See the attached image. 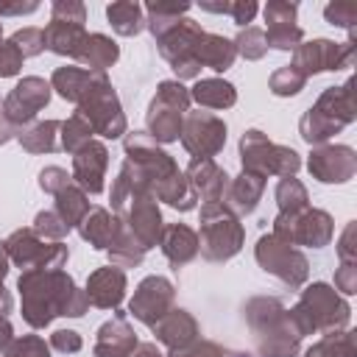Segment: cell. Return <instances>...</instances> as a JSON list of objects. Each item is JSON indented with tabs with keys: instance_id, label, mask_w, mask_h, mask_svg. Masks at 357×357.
<instances>
[{
	"instance_id": "obj_1",
	"label": "cell",
	"mask_w": 357,
	"mask_h": 357,
	"mask_svg": "<svg viewBox=\"0 0 357 357\" xmlns=\"http://www.w3.org/2000/svg\"><path fill=\"white\" fill-rule=\"evenodd\" d=\"M123 151V165L128 167L134 181L142 184L156 201H165L178 212L195 209V195L184 178V170H178L176 159L165 148H159V142L151 139L148 131H126Z\"/></svg>"
},
{
	"instance_id": "obj_2",
	"label": "cell",
	"mask_w": 357,
	"mask_h": 357,
	"mask_svg": "<svg viewBox=\"0 0 357 357\" xmlns=\"http://www.w3.org/2000/svg\"><path fill=\"white\" fill-rule=\"evenodd\" d=\"M22 318L31 329L50 326L53 318H81L89 310V298L78 290L75 279L64 268H36L22 271L17 279Z\"/></svg>"
},
{
	"instance_id": "obj_3",
	"label": "cell",
	"mask_w": 357,
	"mask_h": 357,
	"mask_svg": "<svg viewBox=\"0 0 357 357\" xmlns=\"http://www.w3.org/2000/svg\"><path fill=\"white\" fill-rule=\"evenodd\" d=\"M112 215L120 220V226L126 231H131L137 237V243L145 251L159 245V237L165 229L159 201L142 184L134 181V176L128 173L126 165H120L117 178L112 184Z\"/></svg>"
},
{
	"instance_id": "obj_4",
	"label": "cell",
	"mask_w": 357,
	"mask_h": 357,
	"mask_svg": "<svg viewBox=\"0 0 357 357\" xmlns=\"http://www.w3.org/2000/svg\"><path fill=\"white\" fill-rule=\"evenodd\" d=\"M245 324L254 335L259 357H298L301 332L290 318V310L276 296H254L243 307Z\"/></svg>"
},
{
	"instance_id": "obj_5",
	"label": "cell",
	"mask_w": 357,
	"mask_h": 357,
	"mask_svg": "<svg viewBox=\"0 0 357 357\" xmlns=\"http://www.w3.org/2000/svg\"><path fill=\"white\" fill-rule=\"evenodd\" d=\"M290 318L301 335H335L349 329L351 307L332 284L312 282L301 290L296 307L290 310Z\"/></svg>"
},
{
	"instance_id": "obj_6",
	"label": "cell",
	"mask_w": 357,
	"mask_h": 357,
	"mask_svg": "<svg viewBox=\"0 0 357 357\" xmlns=\"http://www.w3.org/2000/svg\"><path fill=\"white\" fill-rule=\"evenodd\" d=\"M354 81L346 78L340 86H326L318 100L301 114L298 120V134L307 145H326L335 134H340L349 123H354L357 109H354V95H351Z\"/></svg>"
},
{
	"instance_id": "obj_7",
	"label": "cell",
	"mask_w": 357,
	"mask_h": 357,
	"mask_svg": "<svg viewBox=\"0 0 357 357\" xmlns=\"http://www.w3.org/2000/svg\"><path fill=\"white\" fill-rule=\"evenodd\" d=\"M198 254L209 262H229L240 254L245 231L240 218H234L223 204H204L198 220Z\"/></svg>"
},
{
	"instance_id": "obj_8",
	"label": "cell",
	"mask_w": 357,
	"mask_h": 357,
	"mask_svg": "<svg viewBox=\"0 0 357 357\" xmlns=\"http://www.w3.org/2000/svg\"><path fill=\"white\" fill-rule=\"evenodd\" d=\"M75 106H78L75 112L103 139H117L128 128L126 114H123V106H120V98H117V89L112 86V81H109L106 73H95L92 75L89 86L84 89V95H81V100Z\"/></svg>"
},
{
	"instance_id": "obj_9",
	"label": "cell",
	"mask_w": 357,
	"mask_h": 357,
	"mask_svg": "<svg viewBox=\"0 0 357 357\" xmlns=\"http://www.w3.org/2000/svg\"><path fill=\"white\" fill-rule=\"evenodd\" d=\"M240 165L245 173H257L262 178H268V176L284 178V176L298 173L301 156L293 148L268 139V134H262L259 128H248L240 137Z\"/></svg>"
},
{
	"instance_id": "obj_10",
	"label": "cell",
	"mask_w": 357,
	"mask_h": 357,
	"mask_svg": "<svg viewBox=\"0 0 357 357\" xmlns=\"http://www.w3.org/2000/svg\"><path fill=\"white\" fill-rule=\"evenodd\" d=\"M190 103H192L190 89L181 81H176V78L162 81L156 86V95L148 103V112H145V126H148L151 139H156L159 145L176 142L181 134L184 114L190 112Z\"/></svg>"
},
{
	"instance_id": "obj_11",
	"label": "cell",
	"mask_w": 357,
	"mask_h": 357,
	"mask_svg": "<svg viewBox=\"0 0 357 357\" xmlns=\"http://www.w3.org/2000/svg\"><path fill=\"white\" fill-rule=\"evenodd\" d=\"M204 33V28L190 20V17H178L167 31H162L156 36V47H159V56L170 64L176 81H190V78H198L201 75V64L195 61V42L198 36Z\"/></svg>"
},
{
	"instance_id": "obj_12",
	"label": "cell",
	"mask_w": 357,
	"mask_h": 357,
	"mask_svg": "<svg viewBox=\"0 0 357 357\" xmlns=\"http://www.w3.org/2000/svg\"><path fill=\"white\" fill-rule=\"evenodd\" d=\"M6 254L11 259V265H17L20 271H36V268H64L70 259V248L64 243H50L42 240L31 226L25 229H14L6 240Z\"/></svg>"
},
{
	"instance_id": "obj_13",
	"label": "cell",
	"mask_w": 357,
	"mask_h": 357,
	"mask_svg": "<svg viewBox=\"0 0 357 357\" xmlns=\"http://www.w3.org/2000/svg\"><path fill=\"white\" fill-rule=\"evenodd\" d=\"M254 257H257V265L265 271V273H271V276H276L282 284H287V287H304V282H307V276H310V262H307V257L296 248V245H290V243H284V240H279V237H273V234H262L259 240H257V245H254Z\"/></svg>"
},
{
	"instance_id": "obj_14",
	"label": "cell",
	"mask_w": 357,
	"mask_h": 357,
	"mask_svg": "<svg viewBox=\"0 0 357 357\" xmlns=\"http://www.w3.org/2000/svg\"><path fill=\"white\" fill-rule=\"evenodd\" d=\"M354 45H357L354 31H349V39L346 42H332V39L301 42L293 50V61L290 64L304 78H312L318 73H337V70L351 67V61H354Z\"/></svg>"
},
{
	"instance_id": "obj_15",
	"label": "cell",
	"mask_w": 357,
	"mask_h": 357,
	"mask_svg": "<svg viewBox=\"0 0 357 357\" xmlns=\"http://www.w3.org/2000/svg\"><path fill=\"white\" fill-rule=\"evenodd\" d=\"M273 237L290 243V245H307V248H324L329 245L335 234V220L324 209H301L296 215H276L273 218Z\"/></svg>"
},
{
	"instance_id": "obj_16",
	"label": "cell",
	"mask_w": 357,
	"mask_h": 357,
	"mask_svg": "<svg viewBox=\"0 0 357 357\" xmlns=\"http://www.w3.org/2000/svg\"><path fill=\"white\" fill-rule=\"evenodd\" d=\"M226 123L212 112H187L181 123V145L192 159H212L226 145Z\"/></svg>"
},
{
	"instance_id": "obj_17",
	"label": "cell",
	"mask_w": 357,
	"mask_h": 357,
	"mask_svg": "<svg viewBox=\"0 0 357 357\" xmlns=\"http://www.w3.org/2000/svg\"><path fill=\"white\" fill-rule=\"evenodd\" d=\"M173 304H176V287H173V282L167 276L153 273V276H145L137 284V290H134V296L128 301V312L139 324H145V326L153 329L173 310Z\"/></svg>"
},
{
	"instance_id": "obj_18",
	"label": "cell",
	"mask_w": 357,
	"mask_h": 357,
	"mask_svg": "<svg viewBox=\"0 0 357 357\" xmlns=\"http://www.w3.org/2000/svg\"><path fill=\"white\" fill-rule=\"evenodd\" d=\"M50 81L39 75H25L14 84V89L3 98V114L17 126L25 128L33 123V117L50 103Z\"/></svg>"
},
{
	"instance_id": "obj_19",
	"label": "cell",
	"mask_w": 357,
	"mask_h": 357,
	"mask_svg": "<svg viewBox=\"0 0 357 357\" xmlns=\"http://www.w3.org/2000/svg\"><path fill=\"white\" fill-rule=\"evenodd\" d=\"M307 170L321 184H346L357 173V153L351 145H315Z\"/></svg>"
},
{
	"instance_id": "obj_20",
	"label": "cell",
	"mask_w": 357,
	"mask_h": 357,
	"mask_svg": "<svg viewBox=\"0 0 357 357\" xmlns=\"http://www.w3.org/2000/svg\"><path fill=\"white\" fill-rule=\"evenodd\" d=\"M265 22H268V33H265V42L268 47L273 50H296L301 42H304V33L296 22L298 17V6L296 3H287V0H271L265 8Z\"/></svg>"
},
{
	"instance_id": "obj_21",
	"label": "cell",
	"mask_w": 357,
	"mask_h": 357,
	"mask_svg": "<svg viewBox=\"0 0 357 357\" xmlns=\"http://www.w3.org/2000/svg\"><path fill=\"white\" fill-rule=\"evenodd\" d=\"M106 167H109V151L100 139L92 137L84 148H78L73 153V173L70 176L86 195H98V192H103Z\"/></svg>"
},
{
	"instance_id": "obj_22",
	"label": "cell",
	"mask_w": 357,
	"mask_h": 357,
	"mask_svg": "<svg viewBox=\"0 0 357 357\" xmlns=\"http://www.w3.org/2000/svg\"><path fill=\"white\" fill-rule=\"evenodd\" d=\"M184 178H187L195 201H201V204H220L226 195V187L231 181V176L215 159H192L184 170Z\"/></svg>"
},
{
	"instance_id": "obj_23",
	"label": "cell",
	"mask_w": 357,
	"mask_h": 357,
	"mask_svg": "<svg viewBox=\"0 0 357 357\" xmlns=\"http://www.w3.org/2000/svg\"><path fill=\"white\" fill-rule=\"evenodd\" d=\"M137 346H139V340H137V332L128 324L126 312L114 310V315L98 326L92 354L95 357H131L137 351Z\"/></svg>"
},
{
	"instance_id": "obj_24",
	"label": "cell",
	"mask_w": 357,
	"mask_h": 357,
	"mask_svg": "<svg viewBox=\"0 0 357 357\" xmlns=\"http://www.w3.org/2000/svg\"><path fill=\"white\" fill-rule=\"evenodd\" d=\"M126 287H128L126 271L117 265H103L89 273L84 293H86L89 304L98 310H120V304L126 298Z\"/></svg>"
},
{
	"instance_id": "obj_25",
	"label": "cell",
	"mask_w": 357,
	"mask_h": 357,
	"mask_svg": "<svg viewBox=\"0 0 357 357\" xmlns=\"http://www.w3.org/2000/svg\"><path fill=\"white\" fill-rule=\"evenodd\" d=\"M265 181H268V178H262V176H257V173L240 170V176H234V178L229 181L226 195H223L220 204H223L234 218H245V215H251V212L259 206L262 192H265Z\"/></svg>"
},
{
	"instance_id": "obj_26",
	"label": "cell",
	"mask_w": 357,
	"mask_h": 357,
	"mask_svg": "<svg viewBox=\"0 0 357 357\" xmlns=\"http://www.w3.org/2000/svg\"><path fill=\"white\" fill-rule=\"evenodd\" d=\"M159 248L173 268H184L198 257V234L187 223H167L162 229Z\"/></svg>"
},
{
	"instance_id": "obj_27",
	"label": "cell",
	"mask_w": 357,
	"mask_h": 357,
	"mask_svg": "<svg viewBox=\"0 0 357 357\" xmlns=\"http://www.w3.org/2000/svg\"><path fill=\"white\" fill-rule=\"evenodd\" d=\"M153 335L162 346L167 349H178V346H187L192 343L195 337H201V326L198 321L192 318V312L181 310V307H173L156 326H153Z\"/></svg>"
},
{
	"instance_id": "obj_28",
	"label": "cell",
	"mask_w": 357,
	"mask_h": 357,
	"mask_svg": "<svg viewBox=\"0 0 357 357\" xmlns=\"http://www.w3.org/2000/svg\"><path fill=\"white\" fill-rule=\"evenodd\" d=\"M195 61L201 64V70L204 67H209V70H215V73H226L231 64H234V59H237V50H234V42L231 39H226V36H220V33H209V31H204L201 36H198V42H195Z\"/></svg>"
},
{
	"instance_id": "obj_29",
	"label": "cell",
	"mask_w": 357,
	"mask_h": 357,
	"mask_svg": "<svg viewBox=\"0 0 357 357\" xmlns=\"http://www.w3.org/2000/svg\"><path fill=\"white\" fill-rule=\"evenodd\" d=\"M78 234L98 251H109L117 229H120V220L106 209V206H89V212L84 215V220L75 226Z\"/></svg>"
},
{
	"instance_id": "obj_30",
	"label": "cell",
	"mask_w": 357,
	"mask_h": 357,
	"mask_svg": "<svg viewBox=\"0 0 357 357\" xmlns=\"http://www.w3.org/2000/svg\"><path fill=\"white\" fill-rule=\"evenodd\" d=\"M117 59H120V47L106 33H86V39L75 56V61L92 73H106Z\"/></svg>"
},
{
	"instance_id": "obj_31",
	"label": "cell",
	"mask_w": 357,
	"mask_h": 357,
	"mask_svg": "<svg viewBox=\"0 0 357 357\" xmlns=\"http://www.w3.org/2000/svg\"><path fill=\"white\" fill-rule=\"evenodd\" d=\"M86 39V28L78 22H61V20H50L45 28V50L56 53V56H67L75 59L81 45Z\"/></svg>"
},
{
	"instance_id": "obj_32",
	"label": "cell",
	"mask_w": 357,
	"mask_h": 357,
	"mask_svg": "<svg viewBox=\"0 0 357 357\" xmlns=\"http://www.w3.org/2000/svg\"><path fill=\"white\" fill-rule=\"evenodd\" d=\"M190 100L204 109H231L237 103V89L223 78H198L190 89Z\"/></svg>"
},
{
	"instance_id": "obj_33",
	"label": "cell",
	"mask_w": 357,
	"mask_h": 357,
	"mask_svg": "<svg viewBox=\"0 0 357 357\" xmlns=\"http://www.w3.org/2000/svg\"><path fill=\"white\" fill-rule=\"evenodd\" d=\"M59 126H61V120H33L31 126L20 128L17 142L28 153H53V151H61L59 148Z\"/></svg>"
},
{
	"instance_id": "obj_34",
	"label": "cell",
	"mask_w": 357,
	"mask_h": 357,
	"mask_svg": "<svg viewBox=\"0 0 357 357\" xmlns=\"http://www.w3.org/2000/svg\"><path fill=\"white\" fill-rule=\"evenodd\" d=\"M192 6L187 3V0H148L145 6H142V11H145V28L151 31V36L156 39L162 31H167L178 17H187V11H190Z\"/></svg>"
},
{
	"instance_id": "obj_35",
	"label": "cell",
	"mask_w": 357,
	"mask_h": 357,
	"mask_svg": "<svg viewBox=\"0 0 357 357\" xmlns=\"http://www.w3.org/2000/svg\"><path fill=\"white\" fill-rule=\"evenodd\" d=\"M92 70H84L78 64H64V67H56L53 75H50V89L59 92V98L70 100V103H78L84 89L89 86L92 81Z\"/></svg>"
},
{
	"instance_id": "obj_36",
	"label": "cell",
	"mask_w": 357,
	"mask_h": 357,
	"mask_svg": "<svg viewBox=\"0 0 357 357\" xmlns=\"http://www.w3.org/2000/svg\"><path fill=\"white\" fill-rule=\"evenodd\" d=\"M106 17L114 33L120 36H137L145 28V11L134 0H117L106 6Z\"/></svg>"
},
{
	"instance_id": "obj_37",
	"label": "cell",
	"mask_w": 357,
	"mask_h": 357,
	"mask_svg": "<svg viewBox=\"0 0 357 357\" xmlns=\"http://www.w3.org/2000/svg\"><path fill=\"white\" fill-rule=\"evenodd\" d=\"M53 198H56V206H53V209H56V215L70 226V231H73V229L84 220V215L89 212V195H86L75 181L67 184L64 190H59Z\"/></svg>"
},
{
	"instance_id": "obj_38",
	"label": "cell",
	"mask_w": 357,
	"mask_h": 357,
	"mask_svg": "<svg viewBox=\"0 0 357 357\" xmlns=\"http://www.w3.org/2000/svg\"><path fill=\"white\" fill-rule=\"evenodd\" d=\"M106 254H109V265H117V268H137L145 259V248L123 226L117 229V234H114V240H112Z\"/></svg>"
},
{
	"instance_id": "obj_39",
	"label": "cell",
	"mask_w": 357,
	"mask_h": 357,
	"mask_svg": "<svg viewBox=\"0 0 357 357\" xmlns=\"http://www.w3.org/2000/svg\"><path fill=\"white\" fill-rule=\"evenodd\" d=\"M354 329H343L335 335H324L321 340H315L304 357H357L354 351Z\"/></svg>"
},
{
	"instance_id": "obj_40",
	"label": "cell",
	"mask_w": 357,
	"mask_h": 357,
	"mask_svg": "<svg viewBox=\"0 0 357 357\" xmlns=\"http://www.w3.org/2000/svg\"><path fill=\"white\" fill-rule=\"evenodd\" d=\"M276 206L282 215H296L310 206V192L296 176H284L276 184Z\"/></svg>"
},
{
	"instance_id": "obj_41",
	"label": "cell",
	"mask_w": 357,
	"mask_h": 357,
	"mask_svg": "<svg viewBox=\"0 0 357 357\" xmlns=\"http://www.w3.org/2000/svg\"><path fill=\"white\" fill-rule=\"evenodd\" d=\"M92 126L78 114V112H73L67 120H61V126H59V148L61 151H67L70 156L78 151V148H84L89 139H92Z\"/></svg>"
},
{
	"instance_id": "obj_42",
	"label": "cell",
	"mask_w": 357,
	"mask_h": 357,
	"mask_svg": "<svg viewBox=\"0 0 357 357\" xmlns=\"http://www.w3.org/2000/svg\"><path fill=\"white\" fill-rule=\"evenodd\" d=\"M234 50L237 56H243L245 61H259L268 53V42H265V31L257 25H245L240 28V33L234 36Z\"/></svg>"
},
{
	"instance_id": "obj_43",
	"label": "cell",
	"mask_w": 357,
	"mask_h": 357,
	"mask_svg": "<svg viewBox=\"0 0 357 357\" xmlns=\"http://www.w3.org/2000/svg\"><path fill=\"white\" fill-rule=\"evenodd\" d=\"M307 78L293 67V64H284L279 70H273V75L268 78V89L276 95V98H293L304 89Z\"/></svg>"
},
{
	"instance_id": "obj_44",
	"label": "cell",
	"mask_w": 357,
	"mask_h": 357,
	"mask_svg": "<svg viewBox=\"0 0 357 357\" xmlns=\"http://www.w3.org/2000/svg\"><path fill=\"white\" fill-rule=\"evenodd\" d=\"M31 229H33L42 240H50V243H64V237L70 234V226L56 215V209H42V212H36Z\"/></svg>"
},
{
	"instance_id": "obj_45",
	"label": "cell",
	"mask_w": 357,
	"mask_h": 357,
	"mask_svg": "<svg viewBox=\"0 0 357 357\" xmlns=\"http://www.w3.org/2000/svg\"><path fill=\"white\" fill-rule=\"evenodd\" d=\"M0 357H50V346L39 335H22V337H14L0 351Z\"/></svg>"
},
{
	"instance_id": "obj_46",
	"label": "cell",
	"mask_w": 357,
	"mask_h": 357,
	"mask_svg": "<svg viewBox=\"0 0 357 357\" xmlns=\"http://www.w3.org/2000/svg\"><path fill=\"white\" fill-rule=\"evenodd\" d=\"M324 17L335 28L354 31V25H357V3H351V0H335V3H329L324 8Z\"/></svg>"
},
{
	"instance_id": "obj_47",
	"label": "cell",
	"mask_w": 357,
	"mask_h": 357,
	"mask_svg": "<svg viewBox=\"0 0 357 357\" xmlns=\"http://www.w3.org/2000/svg\"><path fill=\"white\" fill-rule=\"evenodd\" d=\"M165 357H229V351L223 346H218L215 340H204V337H195L192 343L187 346H178V349H167Z\"/></svg>"
},
{
	"instance_id": "obj_48",
	"label": "cell",
	"mask_w": 357,
	"mask_h": 357,
	"mask_svg": "<svg viewBox=\"0 0 357 357\" xmlns=\"http://www.w3.org/2000/svg\"><path fill=\"white\" fill-rule=\"evenodd\" d=\"M11 42L20 47V53L28 59V56H39L42 50H45V31L42 28H20V31H14V36H11Z\"/></svg>"
},
{
	"instance_id": "obj_49",
	"label": "cell",
	"mask_w": 357,
	"mask_h": 357,
	"mask_svg": "<svg viewBox=\"0 0 357 357\" xmlns=\"http://www.w3.org/2000/svg\"><path fill=\"white\" fill-rule=\"evenodd\" d=\"M67 184H73V176H70L64 167H59V165H47V167L39 170V190H42V192L56 195V192L64 190Z\"/></svg>"
},
{
	"instance_id": "obj_50",
	"label": "cell",
	"mask_w": 357,
	"mask_h": 357,
	"mask_svg": "<svg viewBox=\"0 0 357 357\" xmlns=\"http://www.w3.org/2000/svg\"><path fill=\"white\" fill-rule=\"evenodd\" d=\"M50 20H61V22H86V6L81 0H56L50 6Z\"/></svg>"
},
{
	"instance_id": "obj_51",
	"label": "cell",
	"mask_w": 357,
	"mask_h": 357,
	"mask_svg": "<svg viewBox=\"0 0 357 357\" xmlns=\"http://www.w3.org/2000/svg\"><path fill=\"white\" fill-rule=\"evenodd\" d=\"M22 61H25V56L20 53V47L11 39H3L0 42V78L17 75L22 70Z\"/></svg>"
},
{
	"instance_id": "obj_52",
	"label": "cell",
	"mask_w": 357,
	"mask_h": 357,
	"mask_svg": "<svg viewBox=\"0 0 357 357\" xmlns=\"http://www.w3.org/2000/svg\"><path fill=\"white\" fill-rule=\"evenodd\" d=\"M47 346L56 349V351H61V354H78L81 346H84V340H81V335L75 329H56L50 335V343Z\"/></svg>"
},
{
	"instance_id": "obj_53",
	"label": "cell",
	"mask_w": 357,
	"mask_h": 357,
	"mask_svg": "<svg viewBox=\"0 0 357 357\" xmlns=\"http://www.w3.org/2000/svg\"><path fill=\"white\" fill-rule=\"evenodd\" d=\"M354 234H357V223L349 220L346 229H343L340 237H337V257H340V262H357V243H354Z\"/></svg>"
},
{
	"instance_id": "obj_54",
	"label": "cell",
	"mask_w": 357,
	"mask_h": 357,
	"mask_svg": "<svg viewBox=\"0 0 357 357\" xmlns=\"http://www.w3.org/2000/svg\"><path fill=\"white\" fill-rule=\"evenodd\" d=\"M335 290H340L343 296L357 293V262H340V268L335 271Z\"/></svg>"
},
{
	"instance_id": "obj_55",
	"label": "cell",
	"mask_w": 357,
	"mask_h": 357,
	"mask_svg": "<svg viewBox=\"0 0 357 357\" xmlns=\"http://www.w3.org/2000/svg\"><path fill=\"white\" fill-rule=\"evenodd\" d=\"M257 11H259V6L254 0H229V17L240 28H245V22H251L257 17Z\"/></svg>"
},
{
	"instance_id": "obj_56",
	"label": "cell",
	"mask_w": 357,
	"mask_h": 357,
	"mask_svg": "<svg viewBox=\"0 0 357 357\" xmlns=\"http://www.w3.org/2000/svg\"><path fill=\"white\" fill-rule=\"evenodd\" d=\"M39 3L36 0H0V17H22V14H31L36 11Z\"/></svg>"
},
{
	"instance_id": "obj_57",
	"label": "cell",
	"mask_w": 357,
	"mask_h": 357,
	"mask_svg": "<svg viewBox=\"0 0 357 357\" xmlns=\"http://www.w3.org/2000/svg\"><path fill=\"white\" fill-rule=\"evenodd\" d=\"M17 134H20V128L3 114V109H0V145H6L8 139H17Z\"/></svg>"
},
{
	"instance_id": "obj_58",
	"label": "cell",
	"mask_w": 357,
	"mask_h": 357,
	"mask_svg": "<svg viewBox=\"0 0 357 357\" xmlns=\"http://www.w3.org/2000/svg\"><path fill=\"white\" fill-rule=\"evenodd\" d=\"M14 340V326L8 318H0V351Z\"/></svg>"
},
{
	"instance_id": "obj_59",
	"label": "cell",
	"mask_w": 357,
	"mask_h": 357,
	"mask_svg": "<svg viewBox=\"0 0 357 357\" xmlns=\"http://www.w3.org/2000/svg\"><path fill=\"white\" fill-rule=\"evenodd\" d=\"M11 307H14V298H11V293L6 290V284L0 282V318H8Z\"/></svg>"
},
{
	"instance_id": "obj_60",
	"label": "cell",
	"mask_w": 357,
	"mask_h": 357,
	"mask_svg": "<svg viewBox=\"0 0 357 357\" xmlns=\"http://www.w3.org/2000/svg\"><path fill=\"white\" fill-rule=\"evenodd\" d=\"M131 357H165V354L156 349V343H139Z\"/></svg>"
},
{
	"instance_id": "obj_61",
	"label": "cell",
	"mask_w": 357,
	"mask_h": 357,
	"mask_svg": "<svg viewBox=\"0 0 357 357\" xmlns=\"http://www.w3.org/2000/svg\"><path fill=\"white\" fill-rule=\"evenodd\" d=\"M8 265H11V259H8L6 245H3V240H0V282H3V279H6V273H8Z\"/></svg>"
},
{
	"instance_id": "obj_62",
	"label": "cell",
	"mask_w": 357,
	"mask_h": 357,
	"mask_svg": "<svg viewBox=\"0 0 357 357\" xmlns=\"http://www.w3.org/2000/svg\"><path fill=\"white\" fill-rule=\"evenodd\" d=\"M0 42H3V22H0Z\"/></svg>"
},
{
	"instance_id": "obj_63",
	"label": "cell",
	"mask_w": 357,
	"mask_h": 357,
	"mask_svg": "<svg viewBox=\"0 0 357 357\" xmlns=\"http://www.w3.org/2000/svg\"><path fill=\"white\" fill-rule=\"evenodd\" d=\"M0 109H3V100H0Z\"/></svg>"
}]
</instances>
